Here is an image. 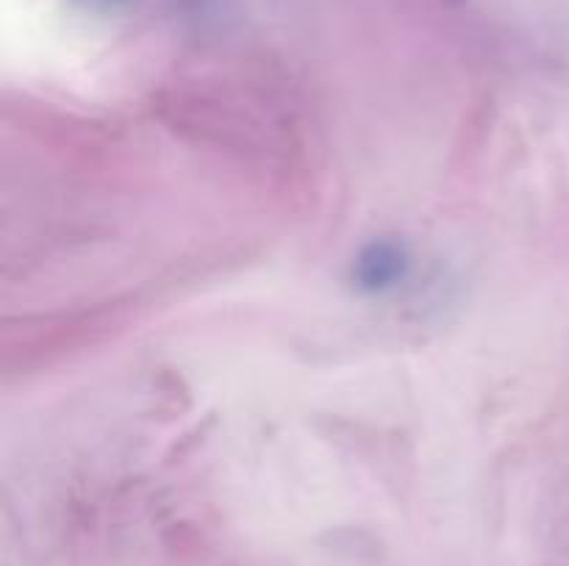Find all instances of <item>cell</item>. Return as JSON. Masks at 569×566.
I'll use <instances>...</instances> for the list:
<instances>
[{
    "instance_id": "1",
    "label": "cell",
    "mask_w": 569,
    "mask_h": 566,
    "mask_svg": "<svg viewBox=\"0 0 569 566\" xmlns=\"http://www.w3.org/2000/svg\"><path fill=\"white\" fill-rule=\"evenodd\" d=\"M78 3L92 6V9H111V6H120L126 3V0H78Z\"/></svg>"
}]
</instances>
